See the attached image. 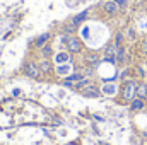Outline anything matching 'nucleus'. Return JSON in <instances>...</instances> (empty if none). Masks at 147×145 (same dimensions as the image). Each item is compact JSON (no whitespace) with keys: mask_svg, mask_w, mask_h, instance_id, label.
Wrapping results in <instances>:
<instances>
[{"mask_svg":"<svg viewBox=\"0 0 147 145\" xmlns=\"http://www.w3.org/2000/svg\"><path fill=\"white\" fill-rule=\"evenodd\" d=\"M50 38H51V34H50V33H45V34L38 36V38H36V41H34V46H36L38 50H41V48H43L45 44H48Z\"/></svg>","mask_w":147,"mask_h":145,"instance_id":"nucleus-10","label":"nucleus"},{"mask_svg":"<svg viewBox=\"0 0 147 145\" xmlns=\"http://www.w3.org/2000/svg\"><path fill=\"white\" fill-rule=\"evenodd\" d=\"M140 50H142V53L147 56V39H144V41H142V46H140Z\"/></svg>","mask_w":147,"mask_h":145,"instance_id":"nucleus-21","label":"nucleus"},{"mask_svg":"<svg viewBox=\"0 0 147 145\" xmlns=\"http://www.w3.org/2000/svg\"><path fill=\"white\" fill-rule=\"evenodd\" d=\"M116 3H118V7L120 9H123V7H127V3H128V0H115Z\"/></svg>","mask_w":147,"mask_h":145,"instance_id":"nucleus-20","label":"nucleus"},{"mask_svg":"<svg viewBox=\"0 0 147 145\" xmlns=\"http://www.w3.org/2000/svg\"><path fill=\"white\" fill-rule=\"evenodd\" d=\"M146 79H147V72H146Z\"/></svg>","mask_w":147,"mask_h":145,"instance_id":"nucleus-23","label":"nucleus"},{"mask_svg":"<svg viewBox=\"0 0 147 145\" xmlns=\"http://www.w3.org/2000/svg\"><path fill=\"white\" fill-rule=\"evenodd\" d=\"M39 70H41V73L48 75V73L53 72V63H51L50 60H41V62H39Z\"/></svg>","mask_w":147,"mask_h":145,"instance_id":"nucleus-11","label":"nucleus"},{"mask_svg":"<svg viewBox=\"0 0 147 145\" xmlns=\"http://www.w3.org/2000/svg\"><path fill=\"white\" fill-rule=\"evenodd\" d=\"M55 63L57 65H63V63H72V55L65 50V51H60V53H57L55 55Z\"/></svg>","mask_w":147,"mask_h":145,"instance_id":"nucleus-5","label":"nucleus"},{"mask_svg":"<svg viewBox=\"0 0 147 145\" xmlns=\"http://www.w3.org/2000/svg\"><path fill=\"white\" fill-rule=\"evenodd\" d=\"M144 108H146V101L140 99V97H135V99L130 103V109H132V111H142Z\"/></svg>","mask_w":147,"mask_h":145,"instance_id":"nucleus-15","label":"nucleus"},{"mask_svg":"<svg viewBox=\"0 0 147 145\" xmlns=\"http://www.w3.org/2000/svg\"><path fill=\"white\" fill-rule=\"evenodd\" d=\"M89 84H92V80H91L89 77H84V79H80L79 82H75V84H74L72 89H75V91H79V92H80V91H82V89H86Z\"/></svg>","mask_w":147,"mask_h":145,"instance_id":"nucleus-14","label":"nucleus"},{"mask_svg":"<svg viewBox=\"0 0 147 145\" xmlns=\"http://www.w3.org/2000/svg\"><path fill=\"white\" fill-rule=\"evenodd\" d=\"M115 46H116V48L123 46V34H121V33H116V36H115Z\"/></svg>","mask_w":147,"mask_h":145,"instance_id":"nucleus-18","label":"nucleus"},{"mask_svg":"<svg viewBox=\"0 0 147 145\" xmlns=\"http://www.w3.org/2000/svg\"><path fill=\"white\" fill-rule=\"evenodd\" d=\"M115 62H116L118 65H123V63L127 62V50H125V46L116 48V56H115Z\"/></svg>","mask_w":147,"mask_h":145,"instance_id":"nucleus-9","label":"nucleus"},{"mask_svg":"<svg viewBox=\"0 0 147 145\" xmlns=\"http://www.w3.org/2000/svg\"><path fill=\"white\" fill-rule=\"evenodd\" d=\"M80 94L86 96V97H98V96H101V89L98 85H94V84H89L86 89L80 91Z\"/></svg>","mask_w":147,"mask_h":145,"instance_id":"nucleus-4","label":"nucleus"},{"mask_svg":"<svg viewBox=\"0 0 147 145\" xmlns=\"http://www.w3.org/2000/svg\"><path fill=\"white\" fill-rule=\"evenodd\" d=\"M128 36H130V39H135V33H134V29H128Z\"/></svg>","mask_w":147,"mask_h":145,"instance_id":"nucleus-22","label":"nucleus"},{"mask_svg":"<svg viewBox=\"0 0 147 145\" xmlns=\"http://www.w3.org/2000/svg\"><path fill=\"white\" fill-rule=\"evenodd\" d=\"M55 72H57V75H60V77H69V75L72 73V63H63V65H57Z\"/></svg>","mask_w":147,"mask_h":145,"instance_id":"nucleus-7","label":"nucleus"},{"mask_svg":"<svg viewBox=\"0 0 147 145\" xmlns=\"http://www.w3.org/2000/svg\"><path fill=\"white\" fill-rule=\"evenodd\" d=\"M86 19H87V10H84L82 14H77V15H75V17L72 19V24L79 28V26H80V22H84Z\"/></svg>","mask_w":147,"mask_h":145,"instance_id":"nucleus-17","label":"nucleus"},{"mask_svg":"<svg viewBox=\"0 0 147 145\" xmlns=\"http://www.w3.org/2000/svg\"><path fill=\"white\" fill-rule=\"evenodd\" d=\"M137 85H139V82L135 79H128V80L123 82V85H121V99H123V103L130 104L137 97Z\"/></svg>","mask_w":147,"mask_h":145,"instance_id":"nucleus-1","label":"nucleus"},{"mask_svg":"<svg viewBox=\"0 0 147 145\" xmlns=\"http://www.w3.org/2000/svg\"><path fill=\"white\" fill-rule=\"evenodd\" d=\"M99 62H101L99 55H96V53H87V55H86V63H87L89 67H96Z\"/></svg>","mask_w":147,"mask_h":145,"instance_id":"nucleus-13","label":"nucleus"},{"mask_svg":"<svg viewBox=\"0 0 147 145\" xmlns=\"http://www.w3.org/2000/svg\"><path fill=\"white\" fill-rule=\"evenodd\" d=\"M67 51H69L70 55L80 53V51H82V41H80L79 38H75V36H70L69 41H67Z\"/></svg>","mask_w":147,"mask_h":145,"instance_id":"nucleus-3","label":"nucleus"},{"mask_svg":"<svg viewBox=\"0 0 147 145\" xmlns=\"http://www.w3.org/2000/svg\"><path fill=\"white\" fill-rule=\"evenodd\" d=\"M84 77H89V79H91V75H92V73H94V67H89V65H87V67H86V70H84Z\"/></svg>","mask_w":147,"mask_h":145,"instance_id":"nucleus-19","label":"nucleus"},{"mask_svg":"<svg viewBox=\"0 0 147 145\" xmlns=\"http://www.w3.org/2000/svg\"><path fill=\"white\" fill-rule=\"evenodd\" d=\"M115 56H116V46H115V43H111L105 48V60L115 62Z\"/></svg>","mask_w":147,"mask_h":145,"instance_id":"nucleus-8","label":"nucleus"},{"mask_svg":"<svg viewBox=\"0 0 147 145\" xmlns=\"http://www.w3.org/2000/svg\"><path fill=\"white\" fill-rule=\"evenodd\" d=\"M24 73L29 77V79H34L38 80L39 77H41V70H39V63L36 62H33V60H29V62H26L24 63Z\"/></svg>","mask_w":147,"mask_h":145,"instance_id":"nucleus-2","label":"nucleus"},{"mask_svg":"<svg viewBox=\"0 0 147 145\" xmlns=\"http://www.w3.org/2000/svg\"><path fill=\"white\" fill-rule=\"evenodd\" d=\"M137 97L147 101V82H139V85H137Z\"/></svg>","mask_w":147,"mask_h":145,"instance_id":"nucleus-16","label":"nucleus"},{"mask_svg":"<svg viewBox=\"0 0 147 145\" xmlns=\"http://www.w3.org/2000/svg\"><path fill=\"white\" fill-rule=\"evenodd\" d=\"M39 53H41L43 60H50V58L53 56V44H45V46L39 50Z\"/></svg>","mask_w":147,"mask_h":145,"instance_id":"nucleus-12","label":"nucleus"},{"mask_svg":"<svg viewBox=\"0 0 147 145\" xmlns=\"http://www.w3.org/2000/svg\"><path fill=\"white\" fill-rule=\"evenodd\" d=\"M103 10H105L108 15H116L118 10H120V7H118V3H116L115 0H106V2L103 3Z\"/></svg>","mask_w":147,"mask_h":145,"instance_id":"nucleus-6","label":"nucleus"}]
</instances>
